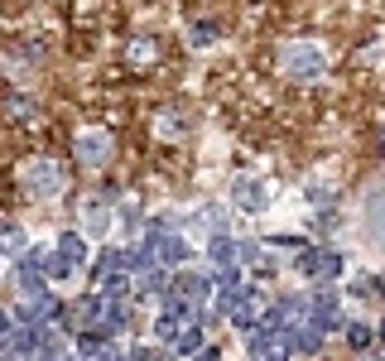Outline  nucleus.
I'll return each instance as SVG.
<instances>
[{"label":"nucleus","mask_w":385,"mask_h":361,"mask_svg":"<svg viewBox=\"0 0 385 361\" xmlns=\"http://www.w3.org/2000/svg\"><path fill=\"white\" fill-rule=\"evenodd\" d=\"M73 154H78L82 169H106V159L116 154V135H111V130H78Z\"/></svg>","instance_id":"f03ea898"},{"label":"nucleus","mask_w":385,"mask_h":361,"mask_svg":"<svg viewBox=\"0 0 385 361\" xmlns=\"http://www.w3.org/2000/svg\"><path fill=\"white\" fill-rule=\"evenodd\" d=\"M154 54H159V49H154L149 39H135V44H130V63H149Z\"/></svg>","instance_id":"9d476101"},{"label":"nucleus","mask_w":385,"mask_h":361,"mask_svg":"<svg viewBox=\"0 0 385 361\" xmlns=\"http://www.w3.org/2000/svg\"><path fill=\"white\" fill-rule=\"evenodd\" d=\"M366 231H371V241H385V183H376L366 197Z\"/></svg>","instance_id":"423d86ee"},{"label":"nucleus","mask_w":385,"mask_h":361,"mask_svg":"<svg viewBox=\"0 0 385 361\" xmlns=\"http://www.w3.org/2000/svg\"><path fill=\"white\" fill-rule=\"evenodd\" d=\"M212 39V25H197V29H188V44H207Z\"/></svg>","instance_id":"4468645a"},{"label":"nucleus","mask_w":385,"mask_h":361,"mask_svg":"<svg viewBox=\"0 0 385 361\" xmlns=\"http://www.w3.org/2000/svg\"><path fill=\"white\" fill-rule=\"evenodd\" d=\"M371 328H366V323H352V328H347V342H352V347H371Z\"/></svg>","instance_id":"9b49d317"},{"label":"nucleus","mask_w":385,"mask_h":361,"mask_svg":"<svg viewBox=\"0 0 385 361\" xmlns=\"http://www.w3.org/2000/svg\"><path fill=\"white\" fill-rule=\"evenodd\" d=\"M58 250H63V255H68L73 265H82V260H87V241H82V236H78V231H68V236L58 241Z\"/></svg>","instance_id":"6e6552de"},{"label":"nucleus","mask_w":385,"mask_h":361,"mask_svg":"<svg viewBox=\"0 0 385 361\" xmlns=\"http://www.w3.org/2000/svg\"><path fill=\"white\" fill-rule=\"evenodd\" d=\"M299 270L313 279V284H332V279L342 275V255H337V250H323V246H308L299 255Z\"/></svg>","instance_id":"20e7f679"},{"label":"nucleus","mask_w":385,"mask_h":361,"mask_svg":"<svg viewBox=\"0 0 385 361\" xmlns=\"http://www.w3.org/2000/svg\"><path fill=\"white\" fill-rule=\"evenodd\" d=\"M0 250L5 255H25V231L20 226H0Z\"/></svg>","instance_id":"1a4fd4ad"},{"label":"nucleus","mask_w":385,"mask_h":361,"mask_svg":"<svg viewBox=\"0 0 385 361\" xmlns=\"http://www.w3.org/2000/svg\"><path fill=\"white\" fill-rule=\"evenodd\" d=\"M135 361H159V352H149V347H135Z\"/></svg>","instance_id":"2eb2a0df"},{"label":"nucleus","mask_w":385,"mask_h":361,"mask_svg":"<svg viewBox=\"0 0 385 361\" xmlns=\"http://www.w3.org/2000/svg\"><path fill=\"white\" fill-rule=\"evenodd\" d=\"M197 342H202V328L192 323V328H183V333H178V352H192Z\"/></svg>","instance_id":"ddd939ff"},{"label":"nucleus","mask_w":385,"mask_h":361,"mask_svg":"<svg viewBox=\"0 0 385 361\" xmlns=\"http://www.w3.org/2000/svg\"><path fill=\"white\" fill-rule=\"evenodd\" d=\"M20 178H25L29 197H54L58 188H63V169H58V159H29Z\"/></svg>","instance_id":"7ed1b4c3"},{"label":"nucleus","mask_w":385,"mask_h":361,"mask_svg":"<svg viewBox=\"0 0 385 361\" xmlns=\"http://www.w3.org/2000/svg\"><path fill=\"white\" fill-rule=\"evenodd\" d=\"M289 342H294L299 352H318V347H323V328H308V323H299V328H289Z\"/></svg>","instance_id":"0eeeda50"},{"label":"nucleus","mask_w":385,"mask_h":361,"mask_svg":"<svg viewBox=\"0 0 385 361\" xmlns=\"http://www.w3.org/2000/svg\"><path fill=\"white\" fill-rule=\"evenodd\" d=\"M87 226L92 231H106V207L102 202H87Z\"/></svg>","instance_id":"f8f14e48"},{"label":"nucleus","mask_w":385,"mask_h":361,"mask_svg":"<svg viewBox=\"0 0 385 361\" xmlns=\"http://www.w3.org/2000/svg\"><path fill=\"white\" fill-rule=\"evenodd\" d=\"M279 68H284L289 78L308 82V78H318V73L328 68V54H323V44H284V49H279Z\"/></svg>","instance_id":"f257e3e1"},{"label":"nucleus","mask_w":385,"mask_h":361,"mask_svg":"<svg viewBox=\"0 0 385 361\" xmlns=\"http://www.w3.org/2000/svg\"><path fill=\"white\" fill-rule=\"evenodd\" d=\"M231 202H236L241 212H265L270 188H265V183H255V178H236V183H231Z\"/></svg>","instance_id":"39448f33"}]
</instances>
